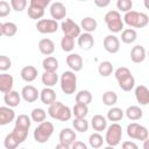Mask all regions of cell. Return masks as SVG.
<instances>
[{"label": "cell", "mask_w": 149, "mask_h": 149, "mask_svg": "<svg viewBox=\"0 0 149 149\" xmlns=\"http://www.w3.org/2000/svg\"><path fill=\"white\" fill-rule=\"evenodd\" d=\"M122 19H123L122 21L132 28H144L149 22V17L146 13L135 12V10L126 12Z\"/></svg>", "instance_id": "6da1fadb"}, {"label": "cell", "mask_w": 149, "mask_h": 149, "mask_svg": "<svg viewBox=\"0 0 149 149\" xmlns=\"http://www.w3.org/2000/svg\"><path fill=\"white\" fill-rule=\"evenodd\" d=\"M48 113L52 119H56L62 122L69 121L72 116V111L70 109V107L63 105L59 101H54L51 105H49Z\"/></svg>", "instance_id": "7a4b0ae2"}, {"label": "cell", "mask_w": 149, "mask_h": 149, "mask_svg": "<svg viewBox=\"0 0 149 149\" xmlns=\"http://www.w3.org/2000/svg\"><path fill=\"white\" fill-rule=\"evenodd\" d=\"M54 134V125L50 121H42L34 130V139L38 143H45Z\"/></svg>", "instance_id": "3957f363"}, {"label": "cell", "mask_w": 149, "mask_h": 149, "mask_svg": "<svg viewBox=\"0 0 149 149\" xmlns=\"http://www.w3.org/2000/svg\"><path fill=\"white\" fill-rule=\"evenodd\" d=\"M61 88L62 91L71 95L77 90V76L73 71H64L61 76Z\"/></svg>", "instance_id": "277c9868"}, {"label": "cell", "mask_w": 149, "mask_h": 149, "mask_svg": "<svg viewBox=\"0 0 149 149\" xmlns=\"http://www.w3.org/2000/svg\"><path fill=\"white\" fill-rule=\"evenodd\" d=\"M105 22L107 28L112 33H120L123 29V21L118 10H109L105 14Z\"/></svg>", "instance_id": "5b68a950"}, {"label": "cell", "mask_w": 149, "mask_h": 149, "mask_svg": "<svg viewBox=\"0 0 149 149\" xmlns=\"http://www.w3.org/2000/svg\"><path fill=\"white\" fill-rule=\"evenodd\" d=\"M122 137V128L118 122H113L109 127H107L105 141L109 147H116Z\"/></svg>", "instance_id": "8992f818"}, {"label": "cell", "mask_w": 149, "mask_h": 149, "mask_svg": "<svg viewBox=\"0 0 149 149\" xmlns=\"http://www.w3.org/2000/svg\"><path fill=\"white\" fill-rule=\"evenodd\" d=\"M127 135L130 139L144 141L148 139V129L142 125H139L136 122H132L127 126Z\"/></svg>", "instance_id": "52a82bcc"}, {"label": "cell", "mask_w": 149, "mask_h": 149, "mask_svg": "<svg viewBox=\"0 0 149 149\" xmlns=\"http://www.w3.org/2000/svg\"><path fill=\"white\" fill-rule=\"evenodd\" d=\"M36 29L41 34H52L57 31L58 23L54 19H40L36 23Z\"/></svg>", "instance_id": "ba28073f"}, {"label": "cell", "mask_w": 149, "mask_h": 149, "mask_svg": "<svg viewBox=\"0 0 149 149\" xmlns=\"http://www.w3.org/2000/svg\"><path fill=\"white\" fill-rule=\"evenodd\" d=\"M61 28L64 35L66 36H71V37H78L80 34V26L77 24L76 22H73L71 19H65L62 23H61Z\"/></svg>", "instance_id": "9c48e42d"}, {"label": "cell", "mask_w": 149, "mask_h": 149, "mask_svg": "<svg viewBox=\"0 0 149 149\" xmlns=\"http://www.w3.org/2000/svg\"><path fill=\"white\" fill-rule=\"evenodd\" d=\"M104 49L109 54H116L120 50V41L115 35H107L104 38Z\"/></svg>", "instance_id": "30bf717a"}, {"label": "cell", "mask_w": 149, "mask_h": 149, "mask_svg": "<svg viewBox=\"0 0 149 149\" xmlns=\"http://www.w3.org/2000/svg\"><path fill=\"white\" fill-rule=\"evenodd\" d=\"M21 98L27 102H34L40 98V92L33 85H26L21 91Z\"/></svg>", "instance_id": "8fae6325"}, {"label": "cell", "mask_w": 149, "mask_h": 149, "mask_svg": "<svg viewBox=\"0 0 149 149\" xmlns=\"http://www.w3.org/2000/svg\"><path fill=\"white\" fill-rule=\"evenodd\" d=\"M50 15L54 20H63L66 15V7L59 2V1H56L54 3H51L50 6Z\"/></svg>", "instance_id": "7c38bea8"}, {"label": "cell", "mask_w": 149, "mask_h": 149, "mask_svg": "<svg viewBox=\"0 0 149 149\" xmlns=\"http://www.w3.org/2000/svg\"><path fill=\"white\" fill-rule=\"evenodd\" d=\"M15 119V112L9 106H2L0 107V126H6L14 121Z\"/></svg>", "instance_id": "4fadbf2b"}, {"label": "cell", "mask_w": 149, "mask_h": 149, "mask_svg": "<svg viewBox=\"0 0 149 149\" xmlns=\"http://www.w3.org/2000/svg\"><path fill=\"white\" fill-rule=\"evenodd\" d=\"M78 45L80 49L87 51V50H91L92 47L94 45V38L93 36L91 35V33H80L79 36H78Z\"/></svg>", "instance_id": "5bb4252c"}, {"label": "cell", "mask_w": 149, "mask_h": 149, "mask_svg": "<svg viewBox=\"0 0 149 149\" xmlns=\"http://www.w3.org/2000/svg\"><path fill=\"white\" fill-rule=\"evenodd\" d=\"M66 64L73 72H78L83 69V58L78 54H70L66 56Z\"/></svg>", "instance_id": "9a60e30c"}, {"label": "cell", "mask_w": 149, "mask_h": 149, "mask_svg": "<svg viewBox=\"0 0 149 149\" xmlns=\"http://www.w3.org/2000/svg\"><path fill=\"white\" fill-rule=\"evenodd\" d=\"M22 142H24L14 130L9 134L6 135L5 140H3V146L6 149H15L16 147H19Z\"/></svg>", "instance_id": "2e32d148"}, {"label": "cell", "mask_w": 149, "mask_h": 149, "mask_svg": "<svg viewBox=\"0 0 149 149\" xmlns=\"http://www.w3.org/2000/svg\"><path fill=\"white\" fill-rule=\"evenodd\" d=\"M135 98L137 102L142 106H146L149 104V90L144 85H139L135 88Z\"/></svg>", "instance_id": "e0dca14e"}, {"label": "cell", "mask_w": 149, "mask_h": 149, "mask_svg": "<svg viewBox=\"0 0 149 149\" xmlns=\"http://www.w3.org/2000/svg\"><path fill=\"white\" fill-rule=\"evenodd\" d=\"M3 101L7 106L9 107H16L20 105L21 102V95L17 91H14V90H10L8 92L5 93V97H3Z\"/></svg>", "instance_id": "ac0fdd59"}, {"label": "cell", "mask_w": 149, "mask_h": 149, "mask_svg": "<svg viewBox=\"0 0 149 149\" xmlns=\"http://www.w3.org/2000/svg\"><path fill=\"white\" fill-rule=\"evenodd\" d=\"M76 137H77L76 133L70 128H63L61 130V133H59V136H58L59 142L64 143V144H66L69 147H71V144L76 141Z\"/></svg>", "instance_id": "d6986e66"}, {"label": "cell", "mask_w": 149, "mask_h": 149, "mask_svg": "<svg viewBox=\"0 0 149 149\" xmlns=\"http://www.w3.org/2000/svg\"><path fill=\"white\" fill-rule=\"evenodd\" d=\"M14 85V78L9 73H0V92L6 93L13 88Z\"/></svg>", "instance_id": "ffe728a7"}, {"label": "cell", "mask_w": 149, "mask_h": 149, "mask_svg": "<svg viewBox=\"0 0 149 149\" xmlns=\"http://www.w3.org/2000/svg\"><path fill=\"white\" fill-rule=\"evenodd\" d=\"M38 50L42 55L50 56L55 51V43L50 38H42L38 42Z\"/></svg>", "instance_id": "44dd1931"}, {"label": "cell", "mask_w": 149, "mask_h": 149, "mask_svg": "<svg viewBox=\"0 0 149 149\" xmlns=\"http://www.w3.org/2000/svg\"><path fill=\"white\" fill-rule=\"evenodd\" d=\"M146 49L142 45H135L130 50V59L134 63H142L146 59Z\"/></svg>", "instance_id": "7402d4cb"}, {"label": "cell", "mask_w": 149, "mask_h": 149, "mask_svg": "<svg viewBox=\"0 0 149 149\" xmlns=\"http://www.w3.org/2000/svg\"><path fill=\"white\" fill-rule=\"evenodd\" d=\"M20 74H21V78L24 81L30 83V81H34L36 79V77H37V69L35 66H33V65H27V66L22 68Z\"/></svg>", "instance_id": "603a6c76"}, {"label": "cell", "mask_w": 149, "mask_h": 149, "mask_svg": "<svg viewBox=\"0 0 149 149\" xmlns=\"http://www.w3.org/2000/svg\"><path fill=\"white\" fill-rule=\"evenodd\" d=\"M40 99L44 105H51L56 101V92L51 87H44L40 92Z\"/></svg>", "instance_id": "cb8c5ba5"}, {"label": "cell", "mask_w": 149, "mask_h": 149, "mask_svg": "<svg viewBox=\"0 0 149 149\" xmlns=\"http://www.w3.org/2000/svg\"><path fill=\"white\" fill-rule=\"evenodd\" d=\"M91 126L95 132H102L107 128V120L101 114H95L91 120Z\"/></svg>", "instance_id": "d4e9b609"}, {"label": "cell", "mask_w": 149, "mask_h": 149, "mask_svg": "<svg viewBox=\"0 0 149 149\" xmlns=\"http://www.w3.org/2000/svg\"><path fill=\"white\" fill-rule=\"evenodd\" d=\"M42 83L45 85V87H52L57 84L58 81V74L56 72H50V71H44L42 74Z\"/></svg>", "instance_id": "484cf974"}, {"label": "cell", "mask_w": 149, "mask_h": 149, "mask_svg": "<svg viewBox=\"0 0 149 149\" xmlns=\"http://www.w3.org/2000/svg\"><path fill=\"white\" fill-rule=\"evenodd\" d=\"M137 38V33L135 29L133 28H127V29H122L121 33V41L126 44H130L134 43Z\"/></svg>", "instance_id": "4316f807"}, {"label": "cell", "mask_w": 149, "mask_h": 149, "mask_svg": "<svg viewBox=\"0 0 149 149\" xmlns=\"http://www.w3.org/2000/svg\"><path fill=\"white\" fill-rule=\"evenodd\" d=\"M97 26H98L97 20L93 19V17H91V16L84 17V19L81 20V22H80V28H81L84 31H86V33H92V31H94V30L97 29Z\"/></svg>", "instance_id": "83f0119b"}, {"label": "cell", "mask_w": 149, "mask_h": 149, "mask_svg": "<svg viewBox=\"0 0 149 149\" xmlns=\"http://www.w3.org/2000/svg\"><path fill=\"white\" fill-rule=\"evenodd\" d=\"M42 68L44 69V71H50V72H56L58 69V61L52 57V56H48L43 59L42 62Z\"/></svg>", "instance_id": "f1b7e54d"}, {"label": "cell", "mask_w": 149, "mask_h": 149, "mask_svg": "<svg viewBox=\"0 0 149 149\" xmlns=\"http://www.w3.org/2000/svg\"><path fill=\"white\" fill-rule=\"evenodd\" d=\"M126 116L129 119V120H133V121H136V120H140L143 115V111L139 107V106H129L127 109H126Z\"/></svg>", "instance_id": "f546056e"}, {"label": "cell", "mask_w": 149, "mask_h": 149, "mask_svg": "<svg viewBox=\"0 0 149 149\" xmlns=\"http://www.w3.org/2000/svg\"><path fill=\"white\" fill-rule=\"evenodd\" d=\"M30 125H31V119H30L28 115H26V114H20V115L16 118V121H15V127H16V128L24 129V130H29Z\"/></svg>", "instance_id": "4dcf8cb0"}, {"label": "cell", "mask_w": 149, "mask_h": 149, "mask_svg": "<svg viewBox=\"0 0 149 149\" xmlns=\"http://www.w3.org/2000/svg\"><path fill=\"white\" fill-rule=\"evenodd\" d=\"M118 83H119V86H120V88L122 91L128 92V91H130V90L134 88V86H135V78L133 77V74H129L126 78L119 80Z\"/></svg>", "instance_id": "1f68e13d"}, {"label": "cell", "mask_w": 149, "mask_h": 149, "mask_svg": "<svg viewBox=\"0 0 149 149\" xmlns=\"http://www.w3.org/2000/svg\"><path fill=\"white\" fill-rule=\"evenodd\" d=\"M113 70H114L113 64L111 62H108V61L101 62L99 64V66H98V72H99V74L101 77H108V76H111L113 73Z\"/></svg>", "instance_id": "d6a6232c"}, {"label": "cell", "mask_w": 149, "mask_h": 149, "mask_svg": "<svg viewBox=\"0 0 149 149\" xmlns=\"http://www.w3.org/2000/svg\"><path fill=\"white\" fill-rule=\"evenodd\" d=\"M87 106L88 105L77 102L72 108V114L74 115V118H86V115L88 114V107Z\"/></svg>", "instance_id": "836d02e7"}, {"label": "cell", "mask_w": 149, "mask_h": 149, "mask_svg": "<svg viewBox=\"0 0 149 149\" xmlns=\"http://www.w3.org/2000/svg\"><path fill=\"white\" fill-rule=\"evenodd\" d=\"M73 128L79 133H85L88 130V121H86L85 118H74L72 121Z\"/></svg>", "instance_id": "e575fe53"}, {"label": "cell", "mask_w": 149, "mask_h": 149, "mask_svg": "<svg viewBox=\"0 0 149 149\" xmlns=\"http://www.w3.org/2000/svg\"><path fill=\"white\" fill-rule=\"evenodd\" d=\"M91 101H92V94L87 90H81L76 94V102L88 105L91 104Z\"/></svg>", "instance_id": "d590c367"}, {"label": "cell", "mask_w": 149, "mask_h": 149, "mask_svg": "<svg viewBox=\"0 0 149 149\" xmlns=\"http://www.w3.org/2000/svg\"><path fill=\"white\" fill-rule=\"evenodd\" d=\"M123 118V111L119 107H112L108 112H107V119L109 121L113 122H118L120 120H122Z\"/></svg>", "instance_id": "8d00e7d4"}, {"label": "cell", "mask_w": 149, "mask_h": 149, "mask_svg": "<svg viewBox=\"0 0 149 149\" xmlns=\"http://www.w3.org/2000/svg\"><path fill=\"white\" fill-rule=\"evenodd\" d=\"M104 141H105V139L99 134V132H95V133L91 134L90 137H88V143H90V146H91L92 148H94V149L100 148V147L104 144Z\"/></svg>", "instance_id": "74e56055"}, {"label": "cell", "mask_w": 149, "mask_h": 149, "mask_svg": "<svg viewBox=\"0 0 149 149\" xmlns=\"http://www.w3.org/2000/svg\"><path fill=\"white\" fill-rule=\"evenodd\" d=\"M102 102L106 106H114L118 102V95L114 91H106L102 94Z\"/></svg>", "instance_id": "f35d334b"}, {"label": "cell", "mask_w": 149, "mask_h": 149, "mask_svg": "<svg viewBox=\"0 0 149 149\" xmlns=\"http://www.w3.org/2000/svg\"><path fill=\"white\" fill-rule=\"evenodd\" d=\"M17 33V26L14 22H5L2 23V35L7 37H12Z\"/></svg>", "instance_id": "ab89813d"}, {"label": "cell", "mask_w": 149, "mask_h": 149, "mask_svg": "<svg viewBox=\"0 0 149 149\" xmlns=\"http://www.w3.org/2000/svg\"><path fill=\"white\" fill-rule=\"evenodd\" d=\"M61 47L62 50L65 52H71L74 48V38L71 36H66L64 35V37L61 40Z\"/></svg>", "instance_id": "60d3db41"}, {"label": "cell", "mask_w": 149, "mask_h": 149, "mask_svg": "<svg viewBox=\"0 0 149 149\" xmlns=\"http://www.w3.org/2000/svg\"><path fill=\"white\" fill-rule=\"evenodd\" d=\"M47 118V113L43 108H34L31 111V114H30V119L33 121H35L36 123H40L42 121H44Z\"/></svg>", "instance_id": "b9f144b4"}, {"label": "cell", "mask_w": 149, "mask_h": 149, "mask_svg": "<svg viewBox=\"0 0 149 149\" xmlns=\"http://www.w3.org/2000/svg\"><path fill=\"white\" fill-rule=\"evenodd\" d=\"M44 15V9H41L38 7H35V6H30L28 7V16L33 20H40L42 19Z\"/></svg>", "instance_id": "7bdbcfd3"}, {"label": "cell", "mask_w": 149, "mask_h": 149, "mask_svg": "<svg viewBox=\"0 0 149 149\" xmlns=\"http://www.w3.org/2000/svg\"><path fill=\"white\" fill-rule=\"evenodd\" d=\"M133 7V1L132 0H118L116 1V8L121 12H128L132 10Z\"/></svg>", "instance_id": "ee69618b"}, {"label": "cell", "mask_w": 149, "mask_h": 149, "mask_svg": "<svg viewBox=\"0 0 149 149\" xmlns=\"http://www.w3.org/2000/svg\"><path fill=\"white\" fill-rule=\"evenodd\" d=\"M129 74H132V72H130V70H129L128 68H126V66H120V68H118V69L115 70V72H114V76H115V78H116L118 81L121 80V79H123V78H126V77L129 76Z\"/></svg>", "instance_id": "f6af8a7d"}, {"label": "cell", "mask_w": 149, "mask_h": 149, "mask_svg": "<svg viewBox=\"0 0 149 149\" xmlns=\"http://www.w3.org/2000/svg\"><path fill=\"white\" fill-rule=\"evenodd\" d=\"M10 7L15 12H22L27 7V0H10Z\"/></svg>", "instance_id": "bcb514c9"}, {"label": "cell", "mask_w": 149, "mask_h": 149, "mask_svg": "<svg viewBox=\"0 0 149 149\" xmlns=\"http://www.w3.org/2000/svg\"><path fill=\"white\" fill-rule=\"evenodd\" d=\"M12 66V61L6 55H0V71H7Z\"/></svg>", "instance_id": "7dc6e473"}, {"label": "cell", "mask_w": 149, "mask_h": 149, "mask_svg": "<svg viewBox=\"0 0 149 149\" xmlns=\"http://www.w3.org/2000/svg\"><path fill=\"white\" fill-rule=\"evenodd\" d=\"M10 10H12L10 5H9L7 1L1 0V1H0V17H6V16H8L9 13H10Z\"/></svg>", "instance_id": "c3c4849f"}, {"label": "cell", "mask_w": 149, "mask_h": 149, "mask_svg": "<svg viewBox=\"0 0 149 149\" xmlns=\"http://www.w3.org/2000/svg\"><path fill=\"white\" fill-rule=\"evenodd\" d=\"M50 2H51V0H30L29 5H30V6L38 7V8H41V9H45L47 6H49Z\"/></svg>", "instance_id": "681fc988"}, {"label": "cell", "mask_w": 149, "mask_h": 149, "mask_svg": "<svg viewBox=\"0 0 149 149\" xmlns=\"http://www.w3.org/2000/svg\"><path fill=\"white\" fill-rule=\"evenodd\" d=\"M93 1H94L95 6L99 7V8H105V7H107V6L109 5V2H111V0H93Z\"/></svg>", "instance_id": "f907efd6"}, {"label": "cell", "mask_w": 149, "mask_h": 149, "mask_svg": "<svg viewBox=\"0 0 149 149\" xmlns=\"http://www.w3.org/2000/svg\"><path fill=\"white\" fill-rule=\"evenodd\" d=\"M71 148L73 149H86V144L84 142H80V141H74L72 144H71Z\"/></svg>", "instance_id": "816d5d0a"}, {"label": "cell", "mask_w": 149, "mask_h": 149, "mask_svg": "<svg viewBox=\"0 0 149 149\" xmlns=\"http://www.w3.org/2000/svg\"><path fill=\"white\" fill-rule=\"evenodd\" d=\"M122 148L123 149H137V144L130 141H126L122 143Z\"/></svg>", "instance_id": "f5cc1de1"}, {"label": "cell", "mask_w": 149, "mask_h": 149, "mask_svg": "<svg viewBox=\"0 0 149 149\" xmlns=\"http://www.w3.org/2000/svg\"><path fill=\"white\" fill-rule=\"evenodd\" d=\"M61 148H63V149H69L70 147L66 146V144H64V143H61V142H59V144L56 146V149H61Z\"/></svg>", "instance_id": "db71d44e"}, {"label": "cell", "mask_w": 149, "mask_h": 149, "mask_svg": "<svg viewBox=\"0 0 149 149\" xmlns=\"http://www.w3.org/2000/svg\"><path fill=\"white\" fill-rule=\"evenodd\" d=\"M0 36H2V23L0 22Z\"/></svg>", "instance_id": "11a10c76"}, {"label": "cell", "mask_w": 149, "mask_h": 149, "mask_svg": "<svg viewBox=\"0 0 149 149\" xmlns=\"http://www.w3.org/2000/svg\"><path fill=\"white\" fill-rule=\"evenodd\" d=\"M144 6H146V8H149V5H148V0H144Z\"/></svg>", "instance_id": "9f6ffc18"}, {"label": "cell", "mask_w": 149, "mask_h": 149, "mask_svg": "<svg viewBox=\"0 0 149 149\" xmlns=\"http://www.w3.org/2000/svg\"><path fill=\"white\" fill-rule=\"evenodd\" d=\"M80 1H86V0H80Z\"/></svg>", "instance_id": "6f0895ef"}]
</instances>
